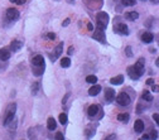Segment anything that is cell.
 <instances>
[{
	"label": "cell",
	"instance_id": "cell-23",
	"mask_svg": "<svg viewBox=\"0 0 159 140\" xmlns=\"http://www.w3.org/2000/svg\"><path fill=\"white\" fill-rule=\"evenodd\" d=\"M43 71H44V64L43 66H39V68H33V74L34 76H42L43 74Z\"/></svg>",
	"mask_w": 159,
	"mask_h": 140
},
{
	"label": "cell",
	"instance_id": "cell-2",
	"mask_svg": "<svg viewBox=\"0 0 159 140\" xmlns=\"http://www.w3.org/2000/svg\"><path fill=\"white\" fill-rule=\"evenodd\" d=\"M15 111H17V105L15 104H12L9 105V107L7 109V114H5V119H4V125L5 126H8L9 123H12L14 116H15Z\"/></svg>",
	"mask_w": 159,
	"mask_h": 140
},
{
	"label": "cell",
	"instance_id": "cell-18",
	"mask_svg": "<svg viewBox=\"0 0 159 140\" xmlns=\"http://www.w3.org/2000/svg\"><path fill=\"white\" fill-rule=\"evenodd\" d=\"M114 97H115V91L111 90V88H107L106 92H105V99H106V101H109V102L114 101Z\"/></svg>",
	"mask_w": 159,
	"mask_h": 140
},
{
	"label": "cell",
	"instance_id": "cell-1",
	"mask_svg": "<svg viewBox=\"0 0 159 140\" xmlns=\"http://www.w3.org/2000/svg\"><path fill=\"white\" fill-rule=\"evenodd\" d=\"M109 23V15L104 12H100L97 14V29L100 30H105Z\"/></svg>",
	"mask_w": 159,
	"mask_h": 140
},
{
	"label": "cell",
	"instance_id": "cell-7",
	"mask_svg": "<svg viewBox=\"0 0 159 140\" xmlns=\"http://www.w3.org/2000/svg\"><path fill=\"white\" fill-rule=\"evenodd\" d=\"M144 66H145V59H144V58H140L138 62L135 63V66H134L135 69L138 71V73L140 74V76L144 73Z\"/></svg>",
	"mask_w": 159,
	"mask_h": 140
},
{
	"label": "cell",
	"instance_id": "cell-38",
	"mask_svg": "<svg viewBox=\"0 0 159 140\" xmlns=\"http://www.w3.org/2000/svg\"><path fill=\"white\" fill-rule=\"evenodd\" d=\"M158 90H159V87L157 85H153V92H158Z\"/></svg>",
	"mask_w": 159,
	"mask_h": 140
},
{
	"label": "cell",
	"instance_id": "cell-3",
	"mask_svg": "<svg viewBox=\"0 0 159 140\" xmlns=\"http://www.w3.org/2000/svg\"><path fill=\"white\" fill-rule=\"evenodd\" d=\"M116 102H118L120 106H128V105H130V102H132V99H130V96L126 92H121L120 95L116 97Z\"/></svg>",
	"mask_w": 159,
	"mask_h": 140
},
{
	"label": "cell",
	"instance_id": "cell-36",
	"mask_svg": "<svg viewBox=\"0 0 159 140\" xmlns=\"http://www.w3.org/2000/svg\"><path fill=\"white\" fill-rule=\"evenodd\" d=\"M68 97H69V93H67V95L64 96V99L62 100V104H66V101H67V99H68Z\"/></svg>",
	"mask_w": 159,
	"mask_h": 140
},
{
	"label": "cell",
	"instance_id": "cell-35",
	"mask_svg": "<svg viewBox=\"0 0 159 140\" xmlns=\"http://www.w3.org/2000/svg\"><path fill=\"white\" fill-rule=\"evenodd\" d=\"M147 85H154V80H153V78H149V80L147 81Z\"/></svg>",
	"mask_w": 159,
	"mask_h": 140
},
{
	"label": "cell",
	"instance_id": "cell-32",
	"mask_svg": "<svg viewBox=\"0 0 159 140\" xmlns=\"http://www.w3.org/2000/svg\"><path fill=\"white\" fill-rule=\"evenodd\" d=\"M69 22H71V20H69L68 18H67V19H66V20H64V22L62 23V27H67V25L69 24Z\"/></svg>",
	"mask_w": 159,
	"mask_h": 140
},
{
	"label": "cell",
	"instance_id": "cell-4",
	"mask_svg": "<svg viewBox=\"0 0 159 140\" xmlns=\"http://www.w3.org/2000/svg\"><path fill=\"white\" fill-rule=\"evenodd\" d=\"M7 18L9 20H17L18 18H19V12L17 10V9H14V8H10V9H8V12H7Z\"/></svg>",
	"mask_w": 159,
	"mask_h": 140
},
{
	"label": "cell",
	"instance_id": "cell-15",
	"mask_svg": "<svg viewBox=\"0 0 159 140\" xmlns=\"http://www.w3.org/2000/svg\"><path fill=\"white\" fill-rule=\"evenodd\" d=\"M124 82V76L123 74H119V76H115L113 77L110 80V83L111 85H115V86H118V85H121V83Z\"/></svg>",
	"mask_w": 159,
	"mask_h": 140
},
{
	"label": "cell",
	"instance_id": "cell-40",
	"mask_svg": "<svg viewBox=\"0 0 159 140\" xmlns=\"http://www.w3.org/2000/svg\"><path fill=\"white\" fill-rule=\"evenodd\" d=\"M87 28H88V30H92L93 29V27H92L91 23H88V24H87Z\"/></svg>",
	"mask_w": 159,
	"mask_h": 140
},
{
	"label": "cell",
	"instance_id": "cell-43",
	"mask_svg": "<svg viewBox=\"0 0 159 140\" xmlns=\"http://www.w3.org/2000/svg\"><path fill=\"white\" fill-rule=\"evenodd\" d=\"M67 1H68L69 4H72V3H74V0H67Z\"/></svg>",
	"mask_w": 159,
	"mask_h": 140
},
{
	"label": "cell",
	"instance_id": "cell-11",
	"mask_svg": "<svg viewBox=\"0 0 159 140\" xmlns=\"http://www.w3.org/2000/svg\"><path fill=\"white\" fill-rule=\"evenodd\" d=\"M144 128H145V125H144V121L137 120V121L134 123V130H135V133H143V131H144Z\"/></svg>",
	"mask_w": 159,
	"mask_h": 140
},
{
	"label": "cell",
	"instance_id": "cell-29",
	"mask_svg": "<svg viewBox=\"0 0 159 140\" xmlns=\"http://www.w3.org/2000/svg\"><path fill=\"white\" fill-rule=\"evenodd\" d=\"M125 53L128 57H133V49H132V47H126L125 48Z\"/></svg>",
	"mask_w": 159,
	"mask_h": 140
},
{
	"label": "cell",
	"instance_id": "cell-13",
	"mask_svg": "<svg viewBox=\"0 0 159 140\" xmlns=\"http://www.w3.org/2000/svg\"><path fill=\"white\" fill-rule=\"evenodd\" d=\"M128 73H129V76H130V78H132V80H139V77H140V74L138 73V71L135 69L134 66H132V67L128 68Z\"/></svg>",
	"mask_w": 159,
	"mask_h": 140
},
{
	"label": "cell",
	"instance_id": "cell-9",
	"mask_svg": "<svg viewBox=\"0 0 159 140\" xmlns=\"http://www.w3.org/2000/svg\"><path fill=\"white\" fill-rule=\"evenodd\" d=\"M93 39L99 40L100 43H105V33L104 30H100V29H96V32L93 33Z\"/></svg>",
	"mask_w": 159,
	"mask_h": 140
},
{
	"label": "cell",
	"instance_id": "cell-39",
	"mask_svg": "<svg viewBox=\"0 0 159 140\" xmlns=\"http://www.w3.org/2000/svg\"><path fill=\"white\" fill-rule=\"evenodd\" d=\"M143 139H150V135H149V134H144L143 135Z\"/></svg>",
	"mask_w": 159,
	"mask_h": 140
},
{
	"label": "cell",
	"instance_id": "cell-22",
	"mask_svg": "<svg viewBox=\"0 0 159 140\" xmlns=\"http://www.w3.org/2000/svg\"><path fill=\"white\" fill-rule=\"evenodd\" d=\"M61 66H62L63 68H68L69 66H71V59H69L68 57H64L61 59Z\"/></svg>",
	"mask_w": 159,
	"mask_h": 140
},
{
	"label": "cell",
	"instance_id": "cell-37",
	"mask_svg": "<svg viewBox=\"0 0 159 140\" xmlns=\"http://www.w3.org/2000/svg\"><path fill=\"white\" fill-rule=\"evenodd\" d=\"M153 119H154V121H155L157 124H159V123H158V114H154V115H153Z\"/></svg>",
	"mask_w": 159,
	"mask_h": 140
},
{
	"label": "cell",
	"instance_id": "cell-17",
	"mask_svg": "<svg viewBox=\"0 0 159 140\" xmlns=\"http://www.w3.org/2000/svg\"><path fill=\"white\" fill-rule=\"evenodd\" d=\"M47 128H48V130H51V131L56 130V128H57V123H56L54 118H49L48 120H47Z\"/></svg>",
	"mask_w": 159,
	"mask_h": 140
},
{
	"label": "cell",
	"instance_id": "cell-25",
	"mask_svg": "<svg viewBox=\"0 0 159 140\" xmlns=\"http://www.w3.org/2000/svg\"><path fill=\"white\" fill-rule=\"evenodd\" d=\"M143 100H145V101H148V102L153 101V96H152V93L149 92V91H144V92H143Z\"/></svg>",
	"mask_w": 159,
	"mask_h": 140
},
{
	"label": "cell",
	"instance_id": "cell-41",
	"mask_svg": "<svg viewBox=\"0 0 159 140\" xmlns=\"http://www.w3.org/2000/svg\"><path fill=\"white\" fill-rule=\"evenodd\" d=\"M116 135H110V136H107V139H115Z\"/></svg>",
	"mask_w": 159,
	"mask_h": 140
},
{
	"label": "cell",
	"instance_id": "cell-21",
	"mask_svg": "<svg viewBox=\"0 0 159 140\" xmlns=\"http://www.w3.org/2000/svg\"><path fill=\"white\" fill-rule=\"evenodd\" d=\"M39 88H40V82L39 81L34 82L33 86H32V95H37L39 92Z\"/></svg>",
	"mask_w": 159,
	"mask_h": 140
},
{
	"label": "cell",
	"instance_id": "cell-8",
	"mask_svg": "<svg viewBox=\"0 0 159 140\" xmlns=\"http://www.w3.org/2000/svg\"><path fill=\"white\" fill-rule=\"evenodd\" d=\"M62 51H63V42L62 43H59L57 47H56V49H54V54H51L49 57H51V59L52 61H56L57 59L59 56H61V53H62Z\"/></svg>",
	"mask_w": 159,
	"mask_h": 140
},
{
	"label": "cell",
	"instance_id": "cell-31",
	"mask_svg": "<svg viewBox=\"0 0 159 140\" xmlns=\"http://www.w3.org/2000/svg\"><path fill=\"white\" fill-rule=\"evenodd\" d=\"M56 139H58V140H62V139H64L63 134H62V133H57V134H56Z\"/></svg>",
	"mask_w": 159,
	"mask_h": 140
},
{
	"label": "cell",
	"instance_id": "cell-19",
	"mask_svg": "<svg viewBox=\"0 0 159 140\" xmlns=\"http://www.w3.org/2000/svg\"><path fill=\"white\" fill-rule=\"evenodd\" d=\"M23 47V42H20V40H14L13 43H12V51L13 52H18L20 48Z\"/></svg>",
	"mask_w": 159,
	"mask_h": 140
},
{
	"label": "cell",
	"instance_id": "cell-20",
	"mask_svg": "<svg viewBox=\"0 0 159 140\" xmlns=\"http://www.w3.org/2000/svg\"><path fill=\"white\" fill-rule=\"evenodd\" d=\"M125 18L126 19H129V20H137L138 18H139V14L137 12H129V13H126L125 14Z\"/></svg>",
	"mask_w": 159,
	"mask_h": 140
},
{
	"label": "cell",
	"instance_id": "cell-42",
	"mask_svg": "<svg viewBox=\"0 0 159 140\" xmlns=\"http://www.w3.org/2000/svg\"><path fill=\"white\" fill-rule=\"evenodd\" d=\"M12 3H15V4H19V0H10Z\"/></svg>",
	"mask_w": 159,
	"mask_h": 140
},
{
	"label": "cell",
	"instance_id": "cell-12",
	"mask_svg": "<svg viewBox=\"0 0 159 140\" xmlns=\"http://www.w3.org/2000/svg\"><path fill=\"white\" fill-rule=\"evenodd\" d=\"M100 111V107L99 105H91L90 107H88V110H87V114L90 118H93V116H96L97 113Z\"/></svg>",
	"mask_w": 159,
	"mask_h": 140
},
{
	"label": "cell",
	"instance_id": "cell-6",
	"mask_svg": "<svg viewBox=\"0 0 159 140\" xmlns=\"http://www.w3.org/2000/svg\"><path fill=\"white\" fill-rule=\"evenodd\" d=\"M44 64V58L43 56H35V57H33V59H32V66L33 67H39V66H43Z\"/></svg>",
	"mask_w": 159,
	"mask_h": 140
},
{
	"label": "cell",
	"instance_id": "cell-33",
	"mask_svg": "<svg viewBox=\"0 0 159 140\" xmlns=\"http://www.w3.org/2000/svg\"><path fill=\"white\" fill-rule=\"evenodd\" d=\"M47 37H48L49 39H52V40H53V39L56 38V34H54V33H48V35H47Z\"/></svg>",
	"mask_w": 159,
	"mask_h": 140
},
{
	"label": "cell",
	"instance_id": "cell-26",
	"mask_svg": "<svg viewBox=\"0 0 159 140\" xmlns=\"http://www.w3.org/2000/svg\"><path fill=\"white\" fill-rule=\"evenodd\" d=\"M67 121H68V118H67V114H61L59 115V123L62 124V125H66L67 124Z\"/></svg>",
	"mask_w": 159,
	"mask_h": 140
},
{
	"label": "cell",
	"instance_id": "cell-24",
	"mask_svg": "<svg viewBox=\"0 0 159 140\" xmlns=\"http://www.w3.org/2000/svg\"><path fill=\"white\" fill-rule=\"evenodd\" d=\"M86 82L91 83V85H95V83L97 82V77L95 76V74H90V76L86 77Z\"/></svg>",
	"mask_w": 159,
	"mask_h": 140
},
{
	"label": "cell",
	"instance_id": "cell-28",
	"mask_svg": "<svg viewBox=\"0 0 159 140\" xmlns=\"http://www.w3.org/2000/svg\"><path fill=\"white\" fill-rule=\"evenodd\" d=\"M118 120L119 121H124V123H128L129 121V115L128 114H120V115H118Z\"/></svg>",
	"mask_w": 159,
	"mask_h": 140
},
{
	"label": "cell",
	"instance_id": "cell-14",
	"mask_svg": "<svg viewBox=\"0 0 159 140\" xmlns=\"http://www.w3.org/2000/svg\"><path fill=\"white\" fill-rule=\"evenodd\" d=\"M101 92V86L100 85H93L90 90H88V95L90 96H97Z\"/></svg>",
	"mask_w": 159,
	"mask_h": 140
},
{
	"label": "cell",
	"instance_id": "cell-34",
	"mask_svg": "<svg viewBox=\"0 0 159 140\" xmlns=\"http://www.w3.org/2000/svg\"><path fill=\"white\" fill-rule=\"evenodd\" d=\"M73 52H74V49H73V47H69V48H68V52H67V53H68L69 56H71V54H73Z\"/></svg>",
	"mask_w": 159,
	"mask_h": 140
},
{
	"label": "cell",
	"instance_id": "cell-5",
	"mask_svg": "<svg viewBox=\"0 0 159 140\" xmlns=\"http://www.w3.org/2000/svg\"><path fill=\"white\" fill-rule=\"evenodd\" d=\"M115 32L119 34H123V35H128L129 34V28L126 24H124V23H120V24H118L115 27Z\"/></svg>",
	"mask_w": 159,
	"mask_h": 140
},
{
	"label": "cell",
	"instance_id": "cell-10",
	"mask_svg": "<svg viewBox=\"0 0 159 140\" xmlns=\"http://www.w3.org/2000/svg\"><path fill=\"white\" fill-rule=\"evenodd\" d=\"M154 39V35L150 33V32H145V33H143L142 34V42L143 43H145V44H149V43H152Z\"/></svg>",
	"mask_w": 159,
	"mask_h": 140
},
{
	"label": "cell",
	"instance_id": "cell-30",
	"mask_svg": "<svg viewBox=\"0 0 159 140\" xmlns=\"http://www.w3.org/2000/svg\"><path fill=\"white\" fill-rule=\"evenodd\" d=\"M150 133H152V134H150V138H153V139H158V131H157V130H152Z\"/></svg>",
	"mask_w": 159,
	"mask_h": 140
},
{
	"label": "cell",
	"instance_id": "cell-27",
	"mask_svg": "<svg viewBox=\"0 0 159 140\" xmlns=\"http://www.w3.org/2000/svg\"><path fill=\"white\" fill-rule=\"evenodd\" d=\"M135 0H121V4H123L124 6H133L135 5Z\"/></svg>",
	"mask_w": 159,
	"mask_h": 140
},
{
	"label": "cell",
	"instance_id": "cell-16",
	"mask_svg": "<svg viewBox=\"0 0 159 140\" xmlns=\"http://www.w3.org/2000/svg\"><path fill=\"white\" fill-rule=\"evenodd\" d=\"M10 52H9L8 48H3L0 49V59L1 61H8L9 58H10Z\"/></svg>",
	"mask_w": 159,
	"mask_h": 140
}]
</instances>
